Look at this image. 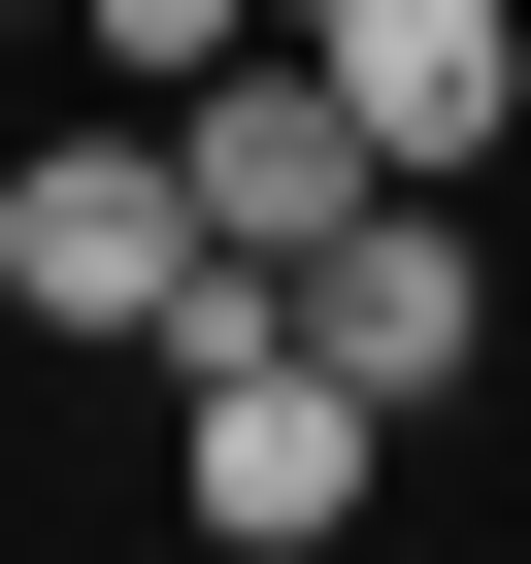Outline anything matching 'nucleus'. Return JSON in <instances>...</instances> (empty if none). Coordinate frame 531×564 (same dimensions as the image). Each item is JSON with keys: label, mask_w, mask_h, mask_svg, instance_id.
<instances>
[{"label": "nucleus", "mask_w": 531, "mask_h": 564, "mask_svg": "<svg viewBox=\"0 0 531 564\" xmlns=\"http://www.w3.org/2000/svg\"><path fill=\"white\" fill-rule=\"evenodd\" d=\"M199 265H232V232H199L166 100H133V133H34V166H0V300H34V333H133V366H166V300H199Z\"/></svg>", "instance_id": "f257e3e1"}, {"label": "nucleus", "mask_w": 531, "mask_h": 564, "mask_svg": "<svg viewBox=\"0 0 531 564\" xmlns=\"http://www.w3.org/2000/svg\"><path fill=\"white\" fill-rule=\"evenodd\" d=\"M166 166H199V232H232V265H300V232H366V199H399V133L333 100V34H232V67L166 100Z\"/></svg>", "instance_id": "f03ea898"}, {"label": "nucleus", "mask_w": 531, "mask_h": 564, "mask_svg": "<svg viewBox=\"0 0 531 564\" xmlns=\"http://www.w3.org/2000/svg\"><path fill=\"white\" fill-rule=\"evenodd\" d=\"M300 34H333V100H366V133H399L432 199H465V166L531 133V0H300Z\"/></svg>", "instance_id": "7ed1b4c3"}, {"label": "nucleus", "mask_w": 531, "mask_h": 564, "mask_svg": "<svg viewBox=\"0 0 531 564\" xmlns=\"http://www.w3.org/2000/svg\"><path fill=\"white\" fill-rule=\"evenodd\" d=\"M300 333H333V366H366V399H465V366H498V265H465V232H432V166H399V199H366V232H300Z\"/></svg>", "instance_id": "20e7f679"}]
</instances>
